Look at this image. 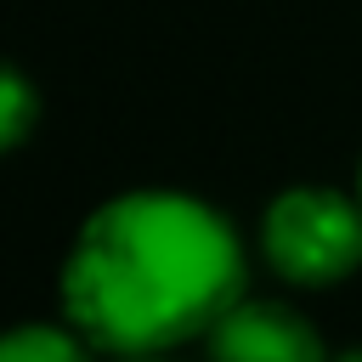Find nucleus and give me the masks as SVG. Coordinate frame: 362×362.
Returning a JSON list of instances; mask_svg holds the SVG:
<instances>
[{"mask_svg": "<svg viewBox=\"0 0 362 362\" xmlns=\"http://www.w3.org/2000/svg\"><path fill=\"white\" fill-rule=\"evenodd\" d=\"M243 243L232 221L192 192H119L90 209L62 255V317L102 356H164L204 339L243 300Z\"/></svg>", "mask_w": 362, "mask_h": 362, "instance_id": "nucleus-1", "label": "nucleus"}, {"mask_svg": "<svg viewBox=\"0 0 362 362\" xmlns=\"http://www.w3.org/2000/svg\"><path fill=\"white\" fill-rule=\"evenodd\" d=\"M260 255L294 288H334L362 266V198L334 187H288L260 215Z\"/></svg>", "mask_w": 362, "mask_h": 362, "instance_id": "nucleus-2", "label": "nucleus"}, {"mask_svg": "<svg viewBox=\"0 0 362 362\" xmlns=\"http://www.w3.org/2000/svg\"><path fill=\"white\" fill-rule=\"evenodd\" d=\"M209 362H334L322 334L283 300H232L204 334Z\"/></svg>", "mask_w": 362, "mask_h": 362, "instance_id": "nucleus-3", "label": "nucleus"}, {"mask_svg": "<svg viewBox=\"0 0 362 362\" xmlns=\"http://www.w3.org/2000/svg\"><path fill=\"white\" fill-rule=\"evenodd\" d=\"M0 362H96V345L62 322H17L0 334Z\"/></svg>", "mask_w": 362, "mask_h": 362, "instance_id": "nucleus-4", "label": "nucleus"}, {"mask_svg": "<svg viewBox=\"0 0 362 362\" xmlns=\"http://www.w3.org/2000/svg\"><path fill=\"white\" fill-rule=\"evenodd\" d=\"M34 124H40V90L28 85L23 68L0 62V153L23 147Z\"/></svg>", "mask_w": 362, "mask_h": 362, "instance_id": "nucleus-5", "label": "nucleus"}, {"mask_svg": "<svg viewBox=\"0 0 362 362\" xmlns=\"http://www.w3.org/2000/svg\"><path fill=\"white\" fill-rule=\"evenodd\" d=\"M334 362H362V351H351V356H334Z\"/></svg>", "mask_w": 362, "mask_h": 362, "instance_id": "nucleus-6", "label": "nucleus"}, {"mask_svg": "<svg viewBox=\"0 0 362 362\" xmlns=\"http://www.w3.org/2000/svg\"><path fill=\"white\" fill-rule=\"evenodd\" d=\"M356 198H362V164H356Z\"/></svg>", "mask_w": 362, "mask_h": 362, "instance_id": "nucleus-7", "label": "nucleus"}]
</instances>
